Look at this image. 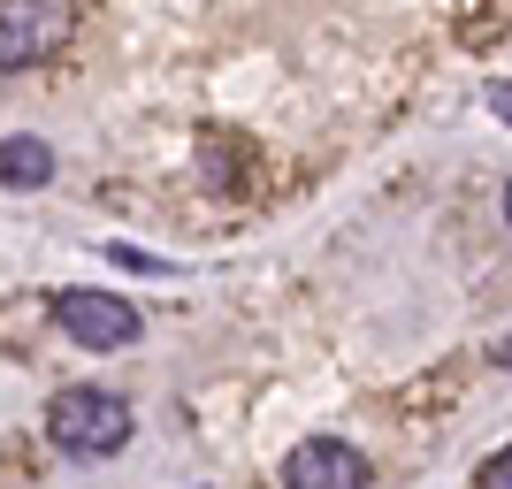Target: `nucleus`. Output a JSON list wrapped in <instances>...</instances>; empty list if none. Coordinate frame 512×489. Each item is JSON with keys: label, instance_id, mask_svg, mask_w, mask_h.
Returning a JSON list of instances; mask_svg holds the SVG:
<instances>
[{"label": "nucleus", "instance_id": "obj_8", "mask_svg": "<svg viewBox=\"0 0 512 489\" xmlns=\"http://www.w3.org/2000/svg\"><path fill=\"white\" fill-rule=\"evenodd\" d=\"M490 115H497V123H512V77H505V85H490Z\"/></svg>", "mask_w": 512, "mask_h": 489}, {"label": "nucleus", "instance_id": "obj_2", "mask_svg": "<svg viewBox=\"0 0 512 489\" xmlns=\"http://www.w3.org/2000/svg\"><path fill=\"white\" fill-rule=\"evenodd\" d=\"M69 39V0H0V69H39Z\"/></svg>", "mask_w": 512, "mask_h": 489}, {"label": "nucleus", "instance_id": "obj_6", "mask_svg": "<svg viewBox=\"0 0 512 489\" xmlns=\"http://www.w3.org/2000/svg\"><path fill=\"white\" fill-rule=\"evenodd\" d=\"M474 489H512V451H490L482 474H474Z\"/></svg>", "mask_w": 512, "mask_h": 489}, {"label": "nucleus", "instance_id": "obj_5", "mask_svg": "<svg viewBox=\"0 0 512 489\" xmlns=\"http://www.w3.org/2000/svg\"><path fill=\"white\" fill-rule=\"evenodd\" d=\"M0 184H8V192L54 184V146H46V138H0Z\"/></svg>", "mask_w": 512, "mask_h": 489}, {"label": "nucleus", "instance_id": "obj_9", "mask_svg": "<svg viewBox=\"0 0 512 489\" xmlns=\"http://www.w3.org/2000/svg\"><path fill=\"white\" fill-rule=\"evenodd\" d=\"M505 214H512V192H505Z\"/></svg>", "mask_w": 512, "mask_h": 489}, {"label": "nucleus", "instance_id": "obj_7", "mask_svg": "<svg viewBox=\"0 0 512 489\" xmlns=\"http://www.w3.org/2000/svg\"><path fill=\"white\" fill-rule=\"evenodd\" d=\"M107 253L123 260V268H138V276H161V260H153V253H130V245H107Z\"/></svg>", "mask_w": 512, "mask_h": 489}, {"label": "nucleus", "instance_id": "obj_4", "mask_svg": "<svg viewBox=\"0 0 512 489\" xmlns=\"http://www.w3.org/2000/svg\"><path fill=\"white\" fill-rule=\"evenodd\" d=\"M283 489H367V459L344 436H306L283 459Z\"/></svg>", "mask_w": 512, "mask_h": 489}, {"label": "nucleus", "instance_id": "obj_3", "mask_svg": "<svg viewBox=\"0 0 512 489\" xmlns=\"http://www.w3.org/2000/svg\"><path fill=\"white\" fill-rule=\"evenodd\" d=\"M54 321H62L77 344H92V352H115V344H138V306L115 291H54Z\"/></svg>", "mask_w": 512, "mask_h": 489}, {"label": "nucleus", "instance_id": "obj_1", "mask_svg": "<svg viewBox=\"0 0 512 489\" xmlns=\"http://www.w3.org/2000/svg\"><path fill=\"white\" fill-rule=\"evenodd\" d=\"M46 436H54L69 459H107V451L130 444V405L115 398V390H54Z\"/></svg>", "mask_w": 512, "mask_h": 489}]
</instances>
